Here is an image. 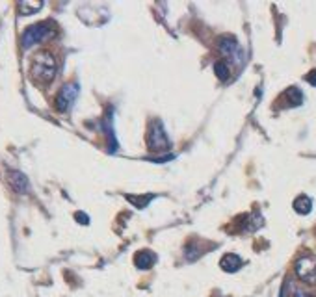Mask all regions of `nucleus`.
<instances>
[{
	"label": "nucleus",
	"mask_w": 316,
	"mask_h": 297,
	"mask_svg": "<svg viewBox=\"0 0 316 297\" xmlns=\"http://www.w3.org/2000/svg\"><path fill=\"white\" fill-rule=\"evenodd\" d=\"M305 80L309 82L310 86H314V87H316V69H312V71H310V73L307 74V76H305Z\"/></svg>",
	"instance_id": "nucleus-15"
},
{
	"label": "nucleus",
	"mask_w": 316,
	"mask_h": 297,
	"mask_svg": "<svg viewBox=\"0 0 316 297\" xmlns=\"http://www.w3.org/2000/svg\"><path fill=\"white\" fill-rule=\"evenodd\" d=\"M10 184H12V188L17 191V193H28L30 189V184H28V178L24 177L21 171H10V177H8Z\"/></svg>",
	"instance_id": "nucleus-6"
},
{
	"label": "nucleus",
	"mask_w": 316,
	"mask_h": 297,
	"mask_svg": "<svg viewBox=\"0 0 316 297\" xmlns=\"http://www.w3.org/2000/svg\"><path fill=\"white\" fill-rule=\"evenodd\" d=\"M294 268L303 282H316V260L312 257H301Z\"/></svg>",
	"instance_id": "nucleus-4"
},
{
	"label": "nucleus",
	"mask_w": 316,
	"mask_h": 297,
	"mask_svg": "<svg viewBox=\"0 0 316 297\" xmlns=\"http://www.w3.org/2000/svg\"><path fill=\"white\" fill-rule=\"evenodd\" d=\"M76 95H78V87L75 84H65L56 97V110H60V112L69 110L71 104L75 103Z\"/></svg>",
	"instance_id": "nucleus-5"
},
{
	"label": "nucleus",
	"mask_w": 316,
	"mask_h": 297,
	"mask_svg": "<svg viewBox=\"0 0 316 297\" xmlns=\"http://www.w3.org/2000/svg\"><path fill=\"white\" fill-rule=\"evenodd\" d=\"M128 203H132L136 208H145L151 201L155 199V195H125Z\"/></svg>",
	"instance_id": "nucleus-12"
},
{
	"label": "nucleus",
	"mask_w": 316,
	"mask_h": 297,
	"mask_svg": "<svg viewBox=\"0 0 316 297\" xmlns=\"http://www.w3.org/2000/svg\"><path fill=\"white\" fill-rule=\"evenodd\" d=\"M155 262H156V255L153 251H140V253H136V257H134V264H136V268H140V269L153 268Z\"/></svg>",
	"instance_id": "nucleus-8"
},
{
	"label": "nucleus",
	"mask_w": 316,
	"mask_h": 297,
	"mask_svg": "<svg viewBox=\"0 0 316 297\" xmlns=\"http://www.w3.org/2000/svg\"><path fill=\"white\" fill-rule=\"evenodd\" d=\"M294 210L298 212V214H301V216L310 214V210H312V201H310L309 195H299V197H296V201H294Z\"/></svg>",
	"instance_id": "nucleus-9"
},
{
	"label": "nucleus",
	"mask_w": 316,
	"mask_h": 297,
	"mask_svg": "<svg viewBox=\"0 0 316 297\" xmlns=\"http://www.w3.org/2000/svg\"><path fill=\"white\" fill-rule=\"evenodd\" d=\"M19 8V13L21 15H34L37 13L43 8V2H35V0H23V2H19L17 4Z\"/></svg>",
	"instance_id": "nucleus-10"
},
{
	"label": "nucleus",
	"mask_w": 316,
	"mask_h": 297,
	"mask_svg": "<svg viewBox=\"0 0 316 297\" xmlns=\"http://www.w3.org/2000/svg\"><path fill=\"white\" fill-rule=\"evenodd\" d=\"M214 71H216V76H218L219 80H227L229 78V67H227V63L225 62H216L214 63Z\"/></svg>",
	"instance_id": "nucleus-14"
},
{
	"label": "nucleus",
	"mask_w": 316,
	"mask_h": 297,
	"mask_svg": "<svg viewBox=\"0 0 316 297\" xmlns=\"http://www.w3.org/2000/svg\"><path fill=\"white\" fill-rule=\"evenodd\" d=\"M292 297H314V295H310L309 291H303V290H294Z\"/></svg>",
	"instance_id": "nucleus-16"
},
{
	"label": "nucleus",
	"mask_w": 316,
	"mask_h": 297,
	"mask_svg": "<svg viewBox=\"0 0 316 297\" xmlns=\"http://www.w3.org/2000/svg\"><path fill=\"white\" fill-rule=\"evenodd\" d=\"M219 266H221V269L227 271V273H235V271H238V269L242 268V258L238 257V255H235V253H227V255L219 260Z\"/></svg>",
	"instance_id": "nucleus-7"
},
{
	"label": "nucleus",
	"mask_w": 316,
	"mask_h": 297,
	"mask_svg": "<svg viewBox=\"0 0 316 297\" xmlns=\"http://www.w3.org/2000/svg\"><path fill=\"white\" fill-rule=\"evenodd\" d=\"M52 35H54V30L49 26V23H39L24 30L23 37H21V43H23V48H32V46L37 45V43H43V41L51 39Z\"/></svg>",
	"instance_id": "nucleus-2"
},
{
	"label": "nucleus",
	"mask_w": 316,
	"mask_h": 297,
	"mask_svg": "<svg viewBox=\"0 0 316 297\" xmlns=\"http://www.w3.org/2000/svg\"><path fill=\"white\" fill-rule=\"evenodd\" d=\"M285 97H287L290 106H299V104L303 103V93L299 91L298 87H288L287 93H285Z\"/></svg>",
	"instance_id": "nucleus-13"
},
{
	"label": "nucleus",
	"mask_w": 316,
	"mask_h": 297,
	"mask_svg": "<svg viewBox=\"0 0 316 297\" xmlns=\"http://www.w3.org/2000/svg\"><path fill=\"white\" fill-rule=\"evenodd\" d=\"M219 51L223 52L225 56L235 58L236 52H238V43H236V39H233V37H221V39H219Z\"/></svg>",
	"instance_id": "nucleus-11"
},
{
	"label": "nucleus",
	"mask_w": 316,
	"mask_h": 297,
	"mask_svg": "<svg viewBox=\"0 0 316 297\" xmlns=\"http://www.w3.org/2000/svg\"><path fill=\"white\" fill-rule=\"evenodd\" d=\"M76 219H80V221H78V223H82V225H86V223H89V217L84 216V214H80V212L76 214Z\"/></svg>",
	"instance_id": "nucleus-17"
},
{
	"label": "nucleus",
	"mask_w": 316,
	"mask_h": 297,
	"mask_svg": "<svg viewBox=\"0 0 316 297\" xmlns=\"http://www.w3.org/2000/svg\"><path fill=\"white\" fill-rule=\"evenodd\" d=\"M147 143H149L151 151H164V148L169 147V139H167L166 132H164L162 123L155 121V123L151 125L149 136H147Z\"/></svg>",
	"instance_id": "nucleus-3"
},
{
	"label": "nucleus",
	"mask_w": 316,
	"mask_h": 297,
	"mask_svg": "<svg viewBox=\"0 0 316 297\" xmlns=\"http://www.w3.org/2000/svg\"><path fill=\"white\" fill-rule=\"evenodd\" d=\"M56 73H58L56 58L47 51L37 52L34 56V60H32V65H30V76H32V80L35 84H39V86H49L56 78Z\"/></svg>",
	"instance_id": "nucleus-1"
}]
</instances>
